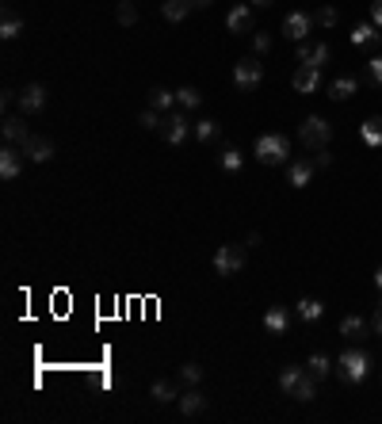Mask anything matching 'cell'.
Instances as JSON below:
<instances>
[{"label": "cell", "instance_id": "cell-10", "mask_svg": "<svg viewBox=\"0 0 382 424\" xmlns=\"http://www.w3.org/2000/svg\"><path fill=\"white\" fill-rule=\"evenodd\" d=\"M42 107H46V88H42V84H23L20 111H23V115H42Z\"/></svg>", "mask_w": 382, "mask_h": 424}, {"label": "cell", "instance_id": "cell-22", "mask_svg": "<svg viewBox=\"0 0 382 424\" xmlns=\"http://www.w3.org/2000/svg\"><path fill=\"white\" fill-rule=\"evenodd\" d=\"M203 103V92L191 88V84H184V88H176V107L180 111H195Z\"/></svg>", "mask_w": 382, "mask_h": 424}, {"label": "cell", "instance_id": "cell-25", "mask_svg": "<svg viewBox=\"0 0 382 424\" xmlns=\"http://www.w3.org/2000/svg\"><path fill=\"white\" fill-rule=\"evenodd\" d=\"M149 398L165 405V401H176L180 394H176V382H169V379H157L153 386H149Z\"/></svg>", "mask_w": 382, "mask_h": 424}, {"label": "cell", "instance_id": "cell-2", "mask_svg": "<svg viewBox=\"0 0 382 424\" xmlns=\"http://www.w3.org/2000/svg\"><path fill=\"white\" fill-rule=\"evenodd\" d=\"M253 153H256L260 165H287L291 161V141H287L283 134H260Z\"/></svg>", "mask_w": 382, "mask_h": 424}, {"label": "cell", "instance_id": "cell-3", "mask_svg": "<svg viewBox=\"0 0 382 424\" xmlns=\"http://www.w3.org/2000/svg\"><path fill=\"white\" fill-rule=\"evenodd\" d=\"M329 138H333V126L321 115H310L302 126H298V141H302L306 149H314V153H318V149H329Z\"/></svg>", "mask_w": 382, "mask_h": 424}, {"label": "cell", "instance_id": "cell-21", "mask_svg": "<svg viewBox=\"0 0 382 424\" xmlns=\"http://www.w3.org/2000/svg\"><path fill=\"white\" fill-rule=\"evenodd\" d=\"M352 42H356V46H378V42H382V31H378L375 23H356Z\"/></svg>", "mask_w": 382, "mask_h": 424}, {"label": "cell", "instance_id": "cell-36", "mask_svg": "<svg viewBox=\"0 0 382 424\" xmlns=\"http://www.w3.org/2000/svg\"><path fill=\"white\" fill-rule=\"evenodd\" d=\"M253 46H256V54H268V50H272V35H264V31H260L256 39H253Z\"/></svg>", "mask_w": 382, "mask_h": 424}, {"label": "cell", "instance_id": "cell-17", "mask_svg": "<svg viewBox=\"0 0 382 424\" xmlns=\"http://www.w3.org/2000/svg\"><path fill=\"white\" fill-rule=\"evenodd\" d=\"M314 161H291V168H287V180H291L294 187H310V180H314Z\"/></svg>", "mask_w": 382, "mask_h": 424}, {"label": "cell", "instance_id": "cell-11", "mask_svg": "<svg viewBox=\"0 0 382 424\" xmlns=\"http://www.w3.org/2000/svg\"><path fill=\"white\" fill-rule=\"evenodd\" d=\"M321 88V69H314V65H298L294 69V92H302V96H310V92Z\"/></svg>", "mask_w": 382, "mask_h": 424}, {"label": "cell", "instance_id": "cell-7", "mask_svg": "<svg viewBox=\"0 0 382 424\" xmlns=\"http://www.w3.org/2000/svg\"><path fill=\"white\" fill-rule=\"evenodd\" d=\"M191 126L195 122H188V115H184V111H172L169 119H165V141H169V146H184V141H188V134H191Z\"/></svg>", "mask_w": 382, "mask_h": 424}, {"label": "cell", "instance_id": "cell-18", "mask_svg": "<svg viewBox=\"0 0 382 424\" xmlns=\"http://www.w3.org/2000/svg\"><path fill=\"white\" fill-rule=\"evenodd\" d=\"M359 92V81L356 77H337L329 84V100H337V103H344V100H352Z\"/></svg>", "mask_w": 382, "mask_h": 424}, {"label": "cell", "instance_id": "cell-19", "mask_svg": "<svg viewBox=\"0 0 382 424\" xmlns=\"http://www.w3.org/2000/svg\"><path fill=\"white\" fill-rule=\"evenodd\" d=\"M20 168H23V161H20V153H16L12 146L0 149V176H4V180H16V176H20Z\"/></svg>", "mask_w": 382, "mask_h": 424}, {"label": "cell", "instance_id": "cell-8", "mask_svg": "<svg viewBox=\"0 0 382 424\" xmlns=\"http://www.w3.org/2000/svg\"><path fill=\"white\" fill-rule=\"evenodd\" d=\"M333 58V50H329V42H298V65H314V69H321L325 61Z\"/></svg>", "mask_w": 382, "mask_h": 424}, {"label": "cell", "instance_id": "cell-37", "mask_svg": "<svg viewBox=\"0 0 382 424\" xmlns=\"http://www.w3.org/2000/svg\"><path fill=\"white\" fill-rule=\"evenodd\" d=\"M367 73H371V81H375V84H382V58H371L367 61Z\"/></svg>", "mask_w": 382, "mask_h": 424}, {"label": "cell", "instance_id": "cell-23", "mask_svg": "<svg viewBox=\"0 0 382 424\" xmlns=\"http://www.w3.org/2000/svg\"><path fill=\"white\" fill-rule=\"evenodd\" d=\"M363 333H367V322H363V317L348 314V317L340 322V336H344V341H359Z\"/></svg>", "mask_w": 382, "mask_h": 424}, {"label": "cell", "instance_id": "cell-40", "mask_svg": "<svg viewBox=\"0 0 382 424\" xmlns=\"http://www.w3.org/2000/svg\"><path fill=\"white\" fill-rule=\"evenodd\" d=\"M371 325H375V333L382 336V306H378V314H375V322H371Z\"/></svg>", "mask_w": 382, "mask_h": 424}, {"label": "cell", "instance_id": "cell-41", "mask_svg": "<svg viewBox=\"0 0 382 424\" xmlns=\"http://www.w3.org/2000/svg\"><path fill=\"white\" fill-rule=\"evenodd\" d=\"M253 4H256V8H272L275 0H253Z\"/></svg>", "mask_w": 382, "mask_h": 424}, {"label": "cell", "instance_id": "cell-5", "mask_svg": "<svg viewBox=\"0 0 382 424\" xmlns=\"http://www.w3.org/2000/svg\"><path fill=\"white\" fill-rule=\"evenodd\" d=\"M234 84H237V92H256L264 84V65L256 58H241L234 65Z\"/></svg>", "mask_w": 382, "mask_h": 424}, {"label": "cell", "instance_id": "cell-33", "mask_svg": "<svg viewBox=\"0 0 382 424\" xmlns=\"http://www.w3.org/2000/svg\"><path fill=\"white\" fill-rule=\"evenodd\" d=\"M138 122H142L145 130H165V119H161V111H157V107H145L142 115H138Z\"/></svg>", "mask_w": 382, "mask_h": 424}, {"label": "cell", "instance_id": "cell-13", "mask_svg": "<svg viewBox=\"0 0 382 424\" xmlns=\"http://www.w3.org/2000/svg\"><path fill=\"white\" fill-rule=\"evenodd\" d=\"M23 153H27V161H35V165H46L54 157V141L50 138H27V146H23Z\"/></svg>", "mask_w": 382, "mask_h": 424}, {"label": "cell", "instance_id": "cell-24", "mask_svg": "<svg viewBox=\"0 0 382 424\" xmlns=\"http://www.w3.org/2000/svg\"><path fill=\"white\" fill-rule=\"evenodd\" d=\"M191 134L199 138L203 146H207V141H218L222 126H218V122H214V119H199V122H195V126H191Z\"/></svg>", "mask_w": 382, "mask_h": 424}, {"label": "cell", "instance_id": "cell-28", "mask_svg": "<svg viewBox=\"0 0 382 424\" xmlns=\"http://www.w3.org/2000/svg\"><path fill=\"white\" fill-rule=\"evenodd\" d=\"M359 134H363L367 146H382V119H367V122L359 126Z\"/></svg>", "mask_w": 382, "mask_h": 424}, {"label": "cell", "instance_id": "cell-39", "mask_svg": "<svg viewBox=\"0 0 382 424\" xmlns=\"http://www.w3.org/2000/svg\"><path fill=\"white\" fill-rule=\"evenodd\" d=\"M333 165V157L325 153V149H318V157H314V168H329Z\"/></svg>", "mask_w": 382, "mask_h": 424}, {"label": "cell", "instance_id": "cell-35", "mask_svg": "<svg viewBox=\"0 0 382 424\" xmlns=\"http://www.w3.org/2000/svg\"><path fill=\"white\" fill-rule=\"evenodd\" d=\"M119 23H123V27H134V23H138V8L130 4V0L119 4Z\"/></svg>", "mask_w": 382, "mask_h": 424}, {"label": "cell", "instance_id": "cell-1", "mask_svg": "<svg viewBox=\"0 0 382 424\" xmlns=\"http://www.w3.org/2000/svg\"><path fill=\"white\" fill-rule=\"evenodd\" d=\"M279 386H283L287 398H298V401H314L318 398V379L302 367H283L279 371Z\"/></svg>", "mask_w": 382, "mask_h": 424}, {"label": "cell", "instance_id": "cell-26", "mask_svg": "<svg viewBox=\"0 0 382 424\" xmlns=\"http://www.w3.org/2000/svg\"><path fill=\"white\" fill-rule=\"evenodd\" d=\"M16 35H23V20L16 12H4V20H0V39H16Z\"/></svg>", "mask_w": 382, "mask_h": 424}, {"label": "cell", "instance_id": "cell-31", "mask_svg": "<svg viewBox=\"0 0 382 424\" xmlns=\"http://www.w3.org/2000/svg\"><path fill=\"white\" fill-rule=\"evenodd\" d=\"M337 20H340V16H337V8H329V4L314 12V27H325V31H329V27H337Z\"/></svg>", "mask_w": 382, "mask_h": 424}, {"label": "cell", "instance_id": "cell-42", "mask_svg": "<svg viewBox=\"0 0 382 424\" xmlns=\"http://www.w3.org/2000/svg\"><path fill=\"white\" fill-rule=\"evenodd\" d=\"M191 8H210V0H191Z\"/></svg>", "mask_w": 382, "mask_h": 424}, {"label": "cell", "instance_id": "cell-14", "mask_svg": "<svg viewBox=\"0 0 382 424\" xmlns=\"http://www.w3.org/2000/svg\"><path fill=\"white\" fill-rule=\"evenodd\" d=\"M176 405H180L184 417H203V413H207V398H203L195 386H188V394H180V398H176Z\"/></svg>", "mask_w": 382, "mask_h": 424}, {"label": "cell", "instance_id": "cell-34", "mask_svg": "<svg viewBox=\"0 0 382 424\" xmlns=\"http://www.w3.org/2000/svg\"><path fill=\"white\" fill-rule=\"evenodd\" d=\"M306 367H310V375H314V379H329V355H310V363H306Z\"/></svg>", "mask_w": 382, "mask_h": 424}, {"label": "cell", "instance_id": "cell-30", "mask_svg": "<svg viewBox=\"0 0 382 424\" xmlns=\"http://www.w3.org/2000/svg\"><path fill=\"white\" fill-rule=\"evenodd\" d=\"M176 379H180L184 386H199L203 382V367L199 363H184L180 371H176Z\"/></svg>", "mask_w": 382, "mask_h": 424}, {"label": "cell", "instance_id": "cell-9", "mask_svg": "<svg viewBox=\"0 0 382 424\" xmlns=\"http://www.w3.org/2000/svg\"><path fill=\"white\" fill-rule=\"evenodd\" d=\"M310 31H314V16H310V12H291V16L283 20V35H287L291 42H302Z\"/></svg>", "mask_w": 382, "mask_h": 424}, {"label": "cell", "instance_id": "cell-20", "mask_svg": "<svg viewBox=\"0 0 382 424\" xmlns=\"http://www.w3.org/2000/svg\"><path fill=\"white\" fill-rule=\"evenodd\" d=\"M161 16H165L169 23L188 20V16H191V0H165V4H161Z\"/></svg>", "mask_w": 382, "mask_h": 424}, {"label": "cell", "instance_id": "cell-38", "mask_svg": "<svg viewBox=\"0 0 382 424\" xmlns=\"http://www.w3.org/2000/svg\"><path fill=\"white\" fill-rule=\"evenodd\" d=\"M371 23H375L378 31H382V0H375V4H371Z\"/></svg>", "mask_w": 382, "mask_h": 424}, {"label": "cell", "instance_id": "cell-16", "mask_svg": "<svg viewBox=\"0 0 382 424\" xmlns=\"http://www.w3.org/2000/svg\"><path fill=\"white\" fill-rule=\"evenodd\" d=\"M287 325H291V310H287V306H272V310H268V314H264V329H268V333H287Z\"/></svg>", "mask_w": 382, "mask_h": 424}, {"label": "cell", "instance_id": "cell-27", "mask_svg": "<svg viewBox=\"0 0 382 424\" xmlns=\"http://www.w3.org/2000/svg\"><path fill=\"white\" fill-rule=\"evenodd\" d=\"M149 107H157V111L176 107V92H169V88H153V92H149Z\"/></svg>", "mask_w": 382, "mask_h": 424}, {"label": "cell", "instance_id": "cell-29", "mask_svg": "<svg viewBox=\"0 0 382 424\" xmlns=\"http://www.w3.org/2000/svg\"><path fill=\"white\" fill-rule=\"evenodd\" d=\"M321 314H325V306L318 298H302V302H298V317H302V322H318Z\"/></svg>", "mask_w": 382, "mask_h": 424}, {"label": "cell", "instance_id": "cell-43", "mask_svg": "<svg viewBox=\"0 0 382 424\" xmlns=\"http://www.w3.org/2000/svg\"><path fill=\"white\" fill-rule=\"evenodd\" d=\"M375 283H378V287H382V268H378V271H375Z\"/></svg>", "mask_w": 382, "mask_h": 424}, {"label": "cell", "instance_id": "cell-12", "mask_svg": "<svg viewBox=\"0 0 382 424\" xmlns=\"http://www.w3.org/2000/svg\"><path fill=\"white\" fill-rule=\"evenodd\" d=\"M253 20H256V16H253V8H249V4H234V8H229V16H226V27L234 35H245V31H253Z\"/></svg>", "mask_w": 382, "mask_h": 424}, {"label": "cell", "instance_id": "cell-15", "mask_svg": "<svg viewBox=\"0 0 382 424\" xmlns=\"http://www.w3.org/2000/svg\"><path fill=\"white\" fill-rule=\"evenodd\" d=\"M0 130H4V141H8V146H27V138H31L27 122L16 119V115H8L4 122H0Z\"/></svg>", "mask_w": 382, "mask_h": 424}, {"label": "cell", "instance_id": "cell-4", "mask_svg": "<svg viewBox=\"0 0 382 424\" xmlns=\"http://www.w3.org/2000/svg\"><path fill=\"white\" fill-rule=\"evenodd\" d=\"M371 371V355L359 352V348H348V352L340 355V379L344 382H363Z\"/></svg>", "mask_w": 382, "mask_h": 424}, {"label": "cell", "instance_id": "cell-6", "mask_svg": "<svg viewBox=\"0 0 382 424\" xmlns=\"http://www.w3.org/2000/svg\"><path fill=\"white\" fill-rule=\"evenodd\" d=\"M241 268H245V249H241V245H222V249L214 252V271H218V276H237Z\"/></svg>", "mask_w": 382, "mask_h": 424}, {"label": "cell", "instance_id": "cell-32", "mask_svg": "<svg viewBox=\"0 0 382 424\" xmlns=\"http://www.w3.org/2000/svg\"><path fill=\"white\" fill-rule=\"evenodd\" d=\"M218 161H222V168H226V172H241V165H245V157H241L237 149L229 146V149H222V157H218Z\"/></svg>", "mask_w": 382, "mask_h": 424}]
</instances>
